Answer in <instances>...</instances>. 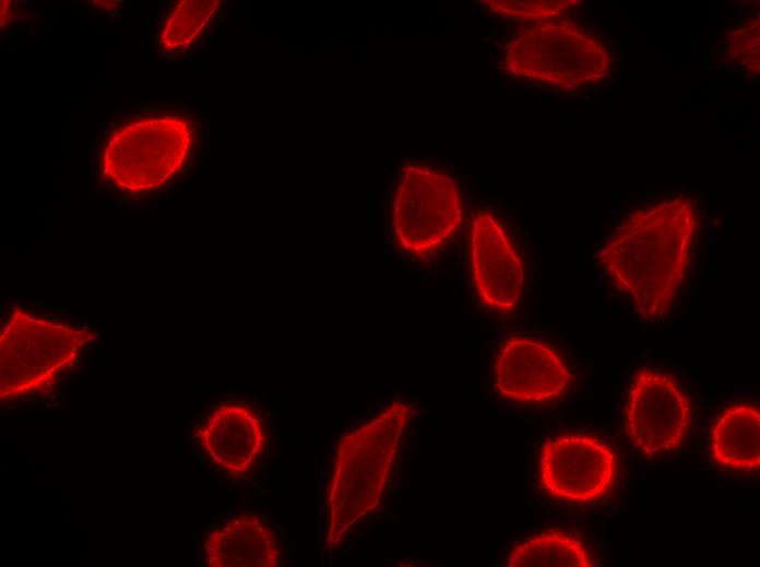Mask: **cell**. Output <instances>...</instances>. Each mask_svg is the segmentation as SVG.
I'll use <instances>...</instances> for the list:
<instances>
[{
	"instance_id": "1",
	"label": "cell",
	"mask_w": 760,
	"mask_h": 567,
	"mask_svg": "<svg viewBox=\"0 0 760 567\" xmlns=\"http://www.w3.org/2000/svg\"><path fill=\"white\" fill-rule=\"evenodd\" d=\"M698 217L685 195L632 213L609 237L599 262L644 319L672 307L690 261Z\"/></svg>"
},
{
	"instance_id": "2",
	"label": "cell",
	"mask_w": 760,
	"mask_h": 567,
	"mask_svg": "<svg viewBox=\"0 0 760 567\" xmlns=\"http://www.w3.org/2000/svg\"><path fill=\"white\" fill-rule=\"evenodd\" d=\"M411 417L412 408L395 400L340 439L326 497L328 548L379 505Z\"/></svg>"
},
{
	"instance_id": "3",
	"label": "cell",
	"mask_w": 760,
	"mask_h": 567,
	"mask_svg": "<svg viewBox=\"0 0 760 567\" xmlns=\"http://www.w3.org/2000/svg\"><path fill=\"white\" fill-rule=\"evenodd\" d=\"M610 67L606 46L567 20L532 22L520 28L503 59L511 75L563 89L597 83Z\"/></svg>"
},
{
	"instance_id": "4",
	"label": "cell",
	"mask_w": 760,
	"mask_h": 567,
	"mask_svg": "<svg viewBox=\"0 0 760 567\" xmlns=\"http://www.w3.org/2000/svg\"><path fill=\"white\" fill-rule=\"evenodd\" d=\"M95 338L90 329L50 322L15 309L0 336L1 401L51 386Z\"/></svg>"
},
{
	"instance_id": "5",
	"label": "cell",
	"mask_w": 760,
	"mask_h": 567,
	"mask_svg": "<svg viewBox=\"0 0 760 567\" xmlns=\"http://www.w3.org/2000/svg\"><path fill=\"white\" fill-rule=\"evenodd\" d=\"M191 145V124L179 114L133 120L107 138L103 172L127 191H150L179 171Z\"/></svg>"
},
{
	"instance_id": "6",
	"label": "cell",
	"mask_w": 760,
	"mask_h": 567,
	"mask_svg": "<svg viewBox=\"0 0 760 567\" xmlns=\"http://www.w3.org/2000/svg\"><path fill=\"white\" fill-rule=\"evenodd\" d=\"M458 182L446 172L420 164L403 167L391 209L397 245L415 256H426L442 245L462 221Z\"/></svg>"
},
{
	"instance_id": "7",
	"label": "cell",
	"mask_w": 760,
	"mask_h": 567,
	"mask_svg": "<svg viewBox=\"0 0 760 567\" xmlns=\"http://www.w3.org/2000/svg\"><path fill=\"white\" fill-rule=\"evenodd\" d=\"M692 409L687 394L670 375L639 370L628 394L627 435L645 457L670 453L685 441Z\"/></svg>"
},
{
	"instance_id": "8",
	"label": "cell",
	"mask_w": 760,
	"mask_h": 567,
	"mask_svg": "<svg viewBox=\"0 0 760 567\" xmlns=\"http://www.w3.org/2000/svg\"><path fill=\"white\" fill-rule=\"evenodd\" d=\"M617 457L592 435L569 434L545 441L539 453V483L549 495L569 503H589L613 486Z\"/></svg>"
},
{
	"instance_id": "9",
	"label": "cell",
	"mask_w": 760,
	"mask_h": 567,
	"mask_svg": "<svg viewBox=\"0 0 760 567\" xmlns=\"http://www.w3.org/2000/svg\"><path fill=\"white\" fill-rule=\"evenodd\" d=\"M470 263L482 301L502 312L513 309L523 289V265L507 231L488 210L472 218Z\"/></svg>"
},
{
	"instance_id": "10",
	"label": "cell",
	"mask_w": 760,
	"mask_h": 567,
	"mask_svg": "<svg viewBox=\"0 0 760 567\" xmlns=\"http://www.w3.org/2000/svg\"><path fill=\"white\" fill-rule=\"evenodd\" d=\"M571 379L560 355L532 338L507 340L495 363L497 390L518 402L550 401L566 391Z\"/></svg>"
},
{
	"instance_id": "11",
	"label": "cell",
	"mask_w": 760,
	"mask_h": 567,
	"mask_svg": "<svg viewBox=\"0 0 760 567\" xmlns=\"http://www.w3.org/2000/svg\"><path fill=\"white\" fill-rule=\"evenodd\" d=\"M194 434L212 462L234 475L247 472L264 446L262 422L244 405H221Z\"/></svg>"
},
{
	"instance_id": "12",
	"label": "cell",
	"mask_w": 760,
	"mask_h": 567,
	"mask_svg": "<svg viewBox=\"0 0 760 567\" xmlns=\"http://www.w3.org/2000/svg\"><path fill=\"white\" fill-rule=\"evenodd\" d=\"M204 556L211 567H275L277 535L259 517L240 515L209 534Z\"/></svg>"
},
{
	"instance_id": "13",
	"label": "cell",
	"mask_w": 760,
	"mask_h": 567,
	"mask_svg": "<svg viewBox=\"0 0 760 567\" xmlns=\"http://www.w3.org/2000/svg\"><path fill=\"white\" fill-rule=\"evenodd\" d=\"M710 451L721 467L752 471L760 467V412L749 405L727 408L715 421Z\"/></svg>"
},
{
	"instance_id": "14",
	"label": "cell",
	"mask_w": 760,
	"mask_h": 567,
	"mask_svg": "<svg viewBox=\"0 0 760 567\" xmlns=\"http://www.w3.org/2000/svg\"><path fill=\"white\" fill-rule=\"evenodd\" d=\"M507 567H593L591 552L583 541L559 530L538 533L515 545Z\"/></svg>"
},
{
	"instance_id": "15",
	"label": "cell",
	"mask_w": 760,
	"mask_h": 567,
	"mask_svg": "<svg viewBox=\"0 0 760 567\" xmlns=\"http://www.w3.org/2000/svg\"><path fill=\"white\" fill-rule=\"evenodd\" d=\"M218 0H182L167 13L161 28L159 46L167 52L189 48L221 7Z\"/></svg>"
},
{
	"instance_id": "16",
	"label": "cell",
	"mask_w": 760,
	"mask_h": 567,
	"mask_svg": "<svg viewBox=\"0 0 760 567\" xmlns=\"http://www.w3.org/2000/svg\"><path fill=\"white\" fill-rule=\"evenodd\" d=\"M490 9L511 19L545 22L560 17L565 10L578 4V1H487Z\"/></svg>"
},
{
	"instance_id": "17",
	"label": "cell",
	"mask_w": 760,
	"mask_h": 567,
	"mask_svg": "<svg viewBox=\"0 0 760 567\" xmlns=\"http://www.w3.org/2000/svg\"><path fill=\"white\" fill-rule=\"evenodd\" d=\"M760 27L759 17L744 21L731 32L728 52L731 59L743 65L749 73L759 74L760 68Z\"/></svg>"
}]
</instances>
